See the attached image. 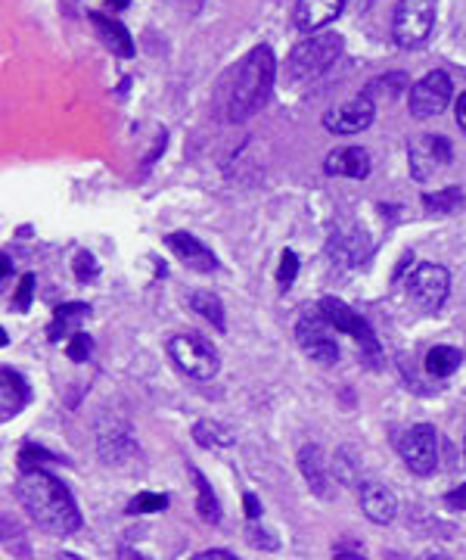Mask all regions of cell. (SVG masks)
Segmentation results:
<instances>
[{
  "label": "cell",
  "instance_id": "obj_1",
  "mask_svg": "<svg viewBox=\"0 0 466 560\" xmlns=\"http://www.w3.org/2000/svg\"><path fill=\"white\" fill-rule=\"evenodd\" d=\"M277 79V60L267 44L252 47L221 84V112L228 122H246L265 107Z\"/></svg>",
  "mask_w": 466,
  "mask_h": 560
},
{
  "label": "cell",
  "instance_id": "obj_2",
  "mask_svg": "<svg viewBox=\"0 0 466 560\" xmlns=\"http://www.w3.org/2000/svg\"><path fill=\"white\" fill-rule=\"evenodd\" d=\"M16 499L28 510V517L51 536H72V532L81 529V510H78L66 482L56 480L53 473H23L16 482Z\"/></svg>",
  "mask_w": 466,
  "mask_h": 560
},
{
  "label": "cell",
  "instance_id": "obj_3",
  "mask_svg": "<svg viewBox=\"0 0 466 560\" xmlns=\"http://www.w3.org/2000/svg\"><path fill=\"white\" fill-rule=\"evenodd\" d=\"M342 51H345V41L336 32H314L311 38L299 41L293 47V53L286 56V66H284L286 84L289 88H305V84L317 81L323 72H330L336 66Z\"/></svg>",
  "mask_w": 466,
  "mask_h": 560
},
{
  "label": "cell",
  "instance_id": "obj_4",
  "mask_svg": "<svg viewBox=\"0 0 466 560\" xmlns=\"http://www.w3.org/2000/svg\"><path fill=\"white\" fill-rule=\"evenodd\" d=\"M435 25V0H398L392 16V38L401 51H416Z\"/></svg>",
  "mask_w": 466,
  "mask_h": 560
},
{
  "label": "cell",
  "instance_id": "obj_5",
  "mask_svg": "<svg viewBox=\"0 0 466 560\" xmlns=\"http://www.w3.org/2000/svg\"><path fill=\"white\" fill-rule=\"evenodd\" d=\"M168 355L187 377L193 380H211L221 368L218 349L200 333H178L168 340Z\"/></svg>",
  "mask_w": 466,
  "mask_h": 560
},
{
  "label": "cell",
  "instance_id": "obj_6",
  "mask_svg": "<svg viewBox=\"0 0 466 560\" xmlns=\"http://www.w3.org/2000/svg\"><path fill=\"white\" fill-rule=\"evenodd\" d=\"M321 314L330 321V327H336V331L349 333L351 340H355L358 346H361V359H367V364H370V368H377L379 359H383V352H379L377 336H373L370 324H367L361 314L351 312V308L345 305L342 299H336V296H323V299H321Z\"/></svg>",
  "mask_w": 466,
  "mask_h": 560
},
{
  "label": "cell",
  "instance_id": "obj_7",
  "mask_svg": "<svg viewBox=\"0 0 466 560\" xmlns=\"http://www.w3.org/2000/svg\"><path fill=\"white\" fill-rule=\"evenodd\" d=\"M398 454L407 464V471L416 476H429L439 467V433L429 424H416L398 436Z\"/></svg>",
  "mask_w": 466,
  "mask_h": 560
},
{
  "label": "cell",
  "instance_id": "obj_8",
  "mask_svg": "<svg viewBox=\"0 0 466 560\" xmlns=\"http://www.w3.org/2000/svg\"><path fill=\"white\" fill-rule=\"evenodd\" d=\"M451 94H454L451 75L435 69V72H426L411 88V94H407V109H411L414 118H433L448 109Z\"/></svg>",
  "mask_w": 466,
  "mask_h": 560
},
{
  "label": "cell",
  "instance_id": "obj_9",
  "mask_svg": "<svg viewBox=\"0 0 466 560\" xmlns=\"http://www.w3.org/2000/svg\"><path fill=\"white\" fill-rule=\"evenodd\" d=\"M327 324L330 321L321 314V308H317V312H305L299 318V324H295V340H299L302 352L317 364H336L339 361V346H336L333 336H330Z\"/></svg>",
  "mask_w": 466,
  "mask_h": 560
},
{
  "label": "cell",
  "instance_id": "obj_10",
  "mask_svg": "<svg viewBox=\"0 0 466 560\" xmlns=\"http://www.w3.org/2000/svg\"><path fill=\"white\" fill-rule=\"evenodd\" d=\"M407 293H411V299L423 308V312H439L451 293L448 271H444L442 265H433V262L416 265L414 275L407 277Z\"/></svg>",
  "mask_w": 466,
  "mask_h": 560
},
{
  "label": "cell",
  "instance_id": "obj_11",
  "mask_svg": "<svg viewBox=\"0 0 466 560\" xmlns=\"http://www.w3.org/2000/svg\"><path fill=\"white\" fill-rule=\"evenodd\" d=\"M407 159H411V174L416 181H429L433 174H439L442 168L451 165L454 159V150H451L448 137L442 135H420L407 150Z\"/></svg>",
  "mask_w": 466,
  "mask_h": 560
},
{
  "label": "cell",
  "instance_id": "obj_12",
  "mask_svg": "<svg viewBox=\"0 0 466 560\" xmlns=\"http://www.w3.org/2000/svg\"><path fill=\"white\" fill-rule=\"evenodd\" d=\"M373 116H377V103H373V97L367 94H358L351 97V100H345L342 107H333L323 116V128L333 131V135H361L373 125Z\"/></svg>",
  "mask_w": 466,
  "mask_h": 560
},
{
  "label": "cell",
  "instance_id": "obj_13",
  "mask_svg": "<svg viewBox=\"0 0 466 560\" xmlns=\"http://www.w3.org/2000/svg\"><path fill=\"white\" fill-rule=\"evenodd\" d=\"M358 499H361L364 517L370 523H377V527L392 523L395 514H398V499H395V492L377 480H364L361 486H358Z\"/></svg>",
  "mask_w": 466,
  "mask_h": 560
},
{
  "label": "cell",
  "instance_id": "obj_14",
  "mask_svg": "<svg viewBox=\"0 0 466 560\" xmlns=\"http://www.w3.org/2000/svg\"><path fill=\"white\" fill-rule=\"evenodd\" d=\"M165 243H168V249H172L174 256L187 265V268L200 271V275H211V271H218L215 252H211L206 243L200 240V237L187 234V230H178V234H168Z\"/></svg>",
  "mask_w": 466,
  "mask_h": 560
},
{
  "label": "cell",
  "instance_id": "obj_15",
  "mask_svg": "<svg viewBox=\"0 0 466 560\" xmlns=\"http://www.w3.org/2000/svg\"><path fill=\"white\" fill-rule=\"evenodd\" d=\"M97 448H100V458L106 467H125L128 461H134L140 454L137 443L128 433V426H112V430H100V439H97Z\"/></svg>",
  "mask_w": 466,
  "mask_h": 560
},
{
  "label": "cell",
  "instance_id": "obj_16",
  "mask_svg": "<svg viewBox=\"0 0 466 560\" xmlns=\"http://www.w3.org/2000/svg\"><path fill=\"white\" fill-rule=\"evenodd\" d=\"M342 10L345 0H299L295 4V25H299V32L314 34L330 23H336Z\"/></svg>",
  "mask_w": 466,
  "mask_h": 560
},
{
  "label": "cell",
  "instance_id": "obj_17",
  "mask_svg": "<svg viewBox=\"0 0 466 560\" xmlns=\"http://www.w3.org/2000/svg\"><path fill=\"white\" fill-rule=\"evenodd\" d=\"M299 471L305 476V482L311 486V492L317 499H330V467H327V454L321 445H305L299 452Z\"/></svg>",
  "mask_w": 466,
  "mask_h": 560
},
{
  "label": "cell",
  "instance_id": "obj_18",
  "mask_svg": "<svg viewBox=\"0 0 466 560\" xmlns=\"http://www.w3.org/2000/svg\"><path fill=\"white\" fill-rule=\"evenodd\" d=\"M327 174L364 181L370 174V153L364 146H339L327 156Z\"/></svg>",
  "mask_w": 466,
  "mask_h": 560
},
{
  "label": "cell",
  "instance_id": "obj_19",
  "mask_svg": "<svg viewBox=\"0 0 466 560\" xmlns=\"http://www.w3.org/2000/svg\"><path fill=\"white\" fill-rule=\"evenodd\" d=\"M28 398H32V389L23 380V374H16L13 368L0 370V411H4V420L16 417L28 405Z\"/></svg>",
  "mask_w": 466,
  "mask_h": 560
},
{
  "label": "cell",
  "instance_id": "obj_20",
  "mask_svg": "<svg viewBox=\"0 0 466 560\" xmlns=\"http://www.w3.org/2000/svg\"><path fill=\"white\" fill-rule=\"evenodd\" d=\"M90 23H94L97 28V34L103 38V44L109 47L112 53L116 56H134V41H131V32L125 28L118 19H112V16H103V13H90Z\"/></svg>",
  "mask_w": 466,
  "mask_h": 560
},
{
  "label": "cell",
  "instance_id": "obj_21",
  "mask_svg": "<svg viewBox=\"0 0 466 560\" xmlns=\"http://www.w3.org/2000/svg\"><path fill=\"white\" fill-rule=\"evenodd\" d=\"M90 314V305H84V303H66V305H60L53 312V321H51V327H47V340L51 342H60L62 336H72L78 333V327H81V321L88 318Z\"/></svg>",
  "mask_w": 466,
  "mask_h": 560
},
{
  "label": "cell",
  "instance_id": "obj_22",
  "mask_svg": "<svg viewBox=\"0 0 466 560\" xmlns=\"http://www.w3.org/2000/svg\"><path fill=\"white\" fill-rule=\"evenodd\" d=\"M187 303H190V308H193L196 314H200V318H206L218 333L228 331V318H224V303L215 296V293H209V290H196V293H190Z\"/></svg>",
  "mask_w": 466,
  "mask_h": 560
},
{
  "label": "cell",
  "instance_id": "obj_23",
  "mask_svg": "<svg viewBox=\"0 0 466 560\" xmlns=\"http://www.w3.org/2000/svg\"><path fill=\"white\" fill-rule=\"evenodd\" d=\"M193 443L202 448H230L237 443V436H233L230 426L218 424V420H200L193 426Z\"/></svg>",
  "mask_w": 466,
  "mask_h": 560
},
{
  "label": "cell",
  "instance_id": "obj_24",
  "mask_svg": "<svg viewBox=\"0 0 466 560\" xmlns=\"http://www.w3.org/2000/svg\"><path fill=\"white\" fill-rule=\"evenodd\" d=\"M190 473H193L196 495H200V499H196V510H200V520H202V523H218V520H221V504H218L215 492H211L209 480H206V476H202L200 471H196V467H193Z\"/></svg>",
  "mask_w": 466,
  "mask_h": 560
},
{
  "label": "cell",
  "instance_id": "obj_25",
  "mask_svg": "<svg viewBox=\"0 0 466 560\" xmlns=\"http://www.w3.org/2000/svg\"><path fill=\"white\" fill-rule=\"evenodd\" d=\"M463 364V355L457 352L454 346H435V349H429V355H426V370L433 377H451L454 374L457 368Z\"/></svg>",
  "mask_w": 466,
  "mask_h": 560
},
{
  "label": "cell",
  "instance_id": "obj_26",
  "mask_svg": "<svg viewBox=\"0 0 466 560\" xmlns=\"http://www.w3.org/2000/svg\"><path fill=\"white\" fill-rule=\"evenodd\" d=\"M463 200V187H444V191L435 193H423V206L426 212H439V215H451Z\"/></svg>",
  "mask_w": 466,
  "mask_h": 560
},
{
  "label": "cell",
  "instance_id": "obj_27",
  "mask_svg": "<svg viewBox=\"0 0 466 560\" xmlns=\"http://www.w3.org/2000/svg\"><path fill=\"white\" fill-rule=\"evenodd\" d=\"M168 508V495H155V492H140L137 499L128 501V514H159Z\"/></svg>",
  "mask_w": 466,
  "mask_h": 560
},
{
  "label": "cell",
  "instance_id": "obj_28",
  "mask_svg": "<svg viewBox=\"0 0 466 560\" xmlns=\"http://www.w3.org/2000/svg\"><path fill=\"white\" fill-rule=\"evenodd\" d=\"M66 355H69V359H72L75 364L88 361L90 355H94V340H90V336L84 333V331H78L72 340L66 342Z\"/></svg>",
  "mask_w": 466,
  "mask_h": 560
},
{
  "label": "cell",
  "instance_id": "obj_29",
  "mask_svg": "<svg viewBox=\"0 0 466 560\" xmlns=\"http://www.w3.org/2000/svg\"><path fill=\"white\" fill-rule=\"evenodd\" d=\"M295 275H299V256H295L293 249H286L284 256H280V268H277V284L289 290V286L295 284Z\"/></svg>",
  "mask_w": 466,
  "mask_h": 560
},
{
  "label": "cell",
  "instance_id": "obj_30",
  "mask_svg": "<svg viewBox=\"0 0 466 560\" xmlns=\"http://www.w3.org/2000/svg\"><path fill=\"white\" fill-rule=\"evenodd\" d=\"M47 461H53V458L44 452V448L25 445L23 452H19V467H23V473H28V471H44L41 464H47Z\"/></svg>",
  "mask_w": 466,
  "mask_h": 560
},
{
  "label": "cell",
  "instance_id": "obj_31",
  "mask_svg": "<svg viewBox=\"0 0 466 560\" xmlns=\"http://www.w3.org/2000/svg\"><path fill=\"white\" fill-rule=\"evenodd\" d=\"M72 268H75V277L81 280V284H88V280H94L97 275H100V265H97V258L90 256V252H78Z\"/></svg>",
  "mask_w": 466,
  "mask_h": 560
},
{
  "label": "cell",
  "instance_id": "obj_32",
  "mask_svg": "<svg viewBox=\"0 0 466 560\" xmlns=\"http://www.w3.org/2000/svg\"><path fill=\"white\" fill-rule=\"evenodd\" d=\"M32 296H34V275H25L23 284H19L16 299H13V308H16V312H28V305H32Z\"/></svg>",
  "mask_w": 466,
  "mask_h": 560
},
{
  "label": "cell",
  "instance_id": "obj_33",
  "mask_svg": "<svg viewBox=\"0 0 466 560\" xmlns=\"http://www.w3.org/2000/svg\"><path fill=\"white\" fill-rule=\"evenodd\" d=\"M246 536H249V545H252V548H265V551H274V548H277V538H274L267 529L249 527V532H246Z\"/></svg>",
  "mask_w": 466,
  "mask_h": 560
},
{
  "label": "cell",
  "instance_id": "obj_34",
  "mask_svg": "<svg viewBox=\"0 0 466 560\" xmlns=\"http://www.w3.org/2000/svg\"><path fill=\"white\" fill-rule=\"evenodd\" d=\"M444 504H448L451 510H463L466 514V482L463 486H457V489H451V492L444 495Z\"/></svg>",
  "mask_w": 466,
  "mask_h": 560
},
{
  "label": "cell",
  "instance_id": "obj_35",
  "mask_svg": "<svg viewBox=\"0 0 466 560\" xmlns=\"http://www.w3.org/2000/svg\"><path fill=\"white\" fill-rule=\"evenodd\" d=\"M168 4L178 6L183 16H196V13L202 10V4H206V0H168Z\"/></svg>",
  "mask_w": 466,
  "mask_h": 560
},
{
  "label": "cell",
  "instance_id": "obj_36",
  "mask_svg": "<svg viewBox=\"0 0 466 560\" xmlns=\"http://www.w3.org/2000/svg\"><path fill=\"white\" fill-rule=\"evenodd\" d=\"M243 508H246V517H249V520H258L261 517V501L252 492L243 495Z\"/></svg>",
  "mask_w": 466,
  "mask_h": 560
},
{
  "label": "cell",
  "instance_id": "obj_37",
  "mask_svg": "<svg viewBox=\"0 0 466 560\" xmlns=\"http://www.w3.org/2000/svg\"><path fill=\"white\" fill-rule=\"evenodd\" d=\"M193 560H237L230 555V551H221V548H211V551H202V555H196Z\"/></svg>",
  "mask_w": 466,
  "mask_h": 560
},
{
  "label": "cell",
  "instance_id": "obj_38",
  "mask_svg": "<svg viewBox=\"0 0 466 560\" xmlns=\"http://www.w3.org/2000/svg\"><path fill=\"white\" fill-rule=\"evenodd\" d=\"M457 125H461V131L466 135V90L461 94V100H457Z\"/></svg>",
  "mask_w": 466,
  "mask_h": 560
},
{
  "label": "cell",
  "instance_id": "obj_39",
  "mask_svg": "<svg viewBox=\"0 0 466 560\" xmlns=\"http://www.w3.org/2000/svg\"><path fill=\"white\" fill-rule=\"evenodd\" d=\"M336 560H367V557L358 555V551H349V548H336Z\"/></svg>",
  "mask_w": 466,
  "mask_h": 560
},
{
  "label": "cell",
  "instance_id": "obj_40",
  "mask_svg": "<svg viewBox=\"0 0 466 560\" xmlns=\"http://www.w3.org/2000/svg\"><path fill=\"white\" fill-rule=\"evenodd\" d=\"M122 560H144L137 555V551H131V548H122Z\"/></svg>",
  "mask_w": 466,
  "mask_h": 560
},
{
  "label": "cell",
  "instance_id": "obj_41",
  "mask_svg": "<svg viewBox=\"0 0 466 560\" xmlns=\"http://www.w3.org/2000/svg\"><path fill=\"white\" fill-rule=\"evenodd\" d=\"M109 4H112V6H116V10H125V6H128V4H131V0H109Z\"/></svg>",
  "mask_w": 466,
  "mask_h": 560
},
{
  "label": "cell",
  "instance_id": "obj_42",
  "mask_svg": "<svg viewBox=\"0 0 466 560\" xmlns=\"http://www.w3.org/2000/svg\"><path fill=\"white\" fill-rule=\"evenodd\" d=\"M56 560H81V557H75V555H60Z\"/></svg>",
  "mask_w": 466,
  "mask_h": 560
},
{
  "label": "cell",
  "instance_id": "obj_43",
  "mask_svg": "<svg viewBox=\"0 0 466 560\" xmlns=\"http://www.w3.org/2000/svg\"><path fill=\"white\" fill-rule=\"evenodd\" d=\"M463 458H466V430H463Z\"/></svg>",
  "mask_w": 466,
  "mask_h": 560
}]
</instances>
